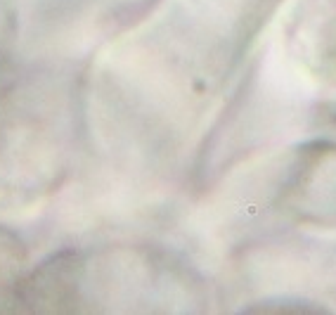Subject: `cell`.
<instances>
[{"mask_svg":"<svg viewBox=\"0 0 336 315\" xmlns=\"http://www.w3.org/2000/svg\"><path fill=\"white\" fill-rule=\"evenodd\" d=\"M19 263H22L19 244H17L10 235L0 232V296H3L5 289L12 287V282L17 279Z\"/></svg>","mask_w":336,"mask_h":315,"instance_id":"6da1fadb","label":"cell"}]
</instances>
